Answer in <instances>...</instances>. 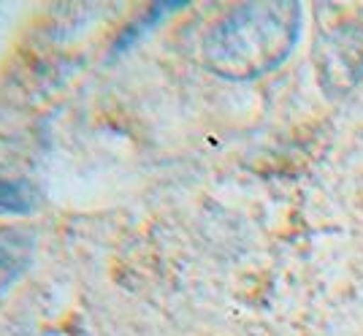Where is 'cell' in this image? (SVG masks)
I'll use <instances>...</instances> for the list:
<instances>
[{
  "label": "cell",
  "instance_id": "obj_1",
  "mask_svg": "<svg viewBox=\"0 0 363 336\" xmlns=\"http://www.w3.org/2000/svg\"><path fill=\"white\" fill-rule=\"evenodd\" d=\"M301 35V6L255 0L230 9L203 38V62L220 79L250 82L290 57Z\"/></svg>",
  "mask_w": 363,
  "mask_h": 336
},
{
  "label": "cell",
  "instance_id": "obj_2",
  "mask_svg": "<svg viewBox=\"0 0 363 336\" xmlns=\"http://www.w3.org/2000/svg\"><path fill=\"white\" fill-rule=\"evenodd\" d=\"M315 74L323 92L336 103L363 98V28L339 25L320 35L315 46Z\"/></svg>",
  "mask_w": 363,
  "mask_h": 336
},
{
  "label": "cell",
  "instance_id": "obj_3",
  "mask_svg": "<svg viewBox=\"0 0 363 336\" xmlns=\"http://www.w3.org/2000/svg\"><path fill=\"white\" fill-rule=\"evenodd\" d=\"M38 203V193L25 179L0 177V217H19L30 214Z\"/></svg>",
  "mask_w": 363,
  "mask_h": 336
}]
</instances>
